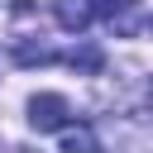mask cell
<instances>
[{"label":"cell","mask_w":153,"mask_h":153,"mask_svg":"<svg viewBox=\"0 0 153 153\" xmlns=\"http://www.w3.org/2000/svg\"><path fill=\"white\" fill-rule=\"evenodd\" d=\"M67 124H72V105H67L57 91L29 96V129H38V134H62Z\"/></svg>","instance_id":"cell-1"},{"label":"cell","mask_w":153,"mask_h":153,"mask_svg":"<svg viewBox=\"0 0 153 153\" xmlns=\"http://www.w3.org/2000/svg\"><path fill=\"white\" fill-rule=\"evenodd\" d=\"M53 14H57V24L67 33H81V29H91L100 19L96 14V0H53Z\"/></svg>","instance_id":"cell-2"},{"label":"cell","mask_w":153,"mask_h":153,"mask_svg":"<svg viewBox=\"0 0 153 153\" xmlns=\"http://www.w3.org/2000/svg\"><path fill=\"white\" fill-rule=\"evenodd\" d=\"M62 153H100V139L91 124H67L62 129Z\"/></svg>","instance_id":"cell-3"},{"label":"cell","mask_w":153,"mask_h":153,"mask_svg":"<svg viewBox=\"0 0 153 153\" xmlns=\"http://www.w3.org/2000/svg\"><path fill=\"white\" fill-rule=\"evenodd\" d=\"M96 14H105L120 33H129V14H134V0H96Z\"/></svg>","instance_id":"cell-4"},{"label":"cell","mask_w":153,"mask_h":153,"mask_svg":"<svg viewBox=\"0 0 153 153\" xmlns=\"http://www.w3.org/2000/svg\"><path fill=\"white\" fill-rule=\"evenodd\" d=\"M67 62H72V67H81V72H96V67H100V53H96V48H81V53L72 48V53H67Z\"/></svg>","instance_id":"cell-5"},{"label":"cell","mask_w":153,"mask_h":153,"mask_svg":"<svg viewBox=\"0 0 153 153\" xmlns=\"http://www.w3.org/2000/svg\"><path fill=\"white\" fill-rule=\"evenodd\" d=\"M19 62H53V53L38 43V48H29V43H19Z\"/></svg>","instance_id":"cell-6"},{"label":"cell","mask_w":153,"mask_h":153,"mask_svg":"<svg viewBox=\"0 0 153 153\" xmlns=\"http://www.w3.org/2000/svg\"><path fill=\"white\" fill-rule=\"evenodd\" d=\"M10 153H33V148H10Z\"/></svg>","instance_id":"cell-7"},{"label":"cell","mask_w":153,"mask_h":153,"mask_svg":"<svg viewBox=\"0 0 153 153\" xmlns=\"http://www.w3.org/2000/svg\"><path fill=\"white\" fill-rule=\"evenodd\" d=\"M148 105H153V81H148Z\"/></svg>","instance_id":"cell-8"}]
</instances>
